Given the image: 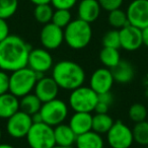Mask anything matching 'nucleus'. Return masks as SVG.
Listing matches in <instances>:
<instances>
[{
    "label": "nucleus",
    "instance_id": "5",
    "mask_svg": "<svg viewBox=\"0 0 148 148\" xmlns=\"http://www.w3.org/2000/svg\"><path fill=\"white\" fill-rule=\"evenodd\" d=\"M99 95L89 86H81L71 90L69 95V107L74 112L91 113L97 103Z\"/></svg>",
    "mask_w": 148,
    "mask_h": 148
},
{
    "label": "nucleus",
    "instance_id": "11",
    "mask_svg": "<svg viewBox=\"0 0 148 148\" xmlns=\"http://www.w3.org/2000/svg\"><path fill=\"white\" fill-rule=\"evenodd\" d=\"M27 67L38 74H45L53 68V57L45 48L32 49L27 59Z\"/></svg>",
    "mask_w": 148,
    "mask_h": 148
},
{
    "label": "nucleus",
    "instance_id": "35",
    "mask_svg": "<svg viewBox=\"0 0 148 148\" xmlns=\"http://www.w3.org/2000/svg\"><path fill=\"white\" fill-rule=\"evenodd\" d=\"M9 36V25L6 19L0 18V42L6 39Z\"/></svg>",
    "mask_w": 148,
    "mask_h": 148
},
{
    "label": "nucleus",
    "instance_id": "22",
    "mask_svg": "<svg viewBox=\"0 0 148 148\" xmlns=\"http://www.w3.org/2000/svg\"><path fill=\"white\" fill-rule=\"evenodd\" d=\"M43 103L35 93H29L19 99V110L33 116L39 113Z\"/></svg>",
    "mask_w": 148,
    "mask_h": 148
},
{
    "label": "nucleus",
    "instance_id": "31",
    "mask_svg": "<svg viewBox=\"0 0 148 148\" xmlns=\"http://www.w3.org/2000/svg\"><path fill=\"white\" fill-rule=\"evenodd\" d=\"M103 47L115 48L119 49L121 48V41H120V33L118 29H112L105 34L103 38Z\"/></svg>",
    "mask_w": 148,
    "mask_h": 148
},
{
    "label": "nucleus",
    "instance_id": "21",
    "mask_svg": "<svg viewBox=\"0 0 148 148\" xmlns=\"http://www.w3.org/2000/svg\"><path fill=\"white\" fill-rule=\"evenodd\" d=\"M75 146L76 148H103L105 142L101 134L91 130L77 136Z\"/></svg>",
    "mask_w": 148,
    "mask_h": 148
},
{
    "label": "nucleus",
    "instance_id": "26",
    "mask_svg": "<svg viewBox=\"0 0 148 148\" xmlns=\"http://www.w3.org/2000/svg\"><path fill=\"white\" fill-rule=\"evenodd\" d=\"M53 13V6H51L50 4L36 5L35 10H34V15H35L36 21L40 23H43V25L51 23Z\"/></svg>",
    "mask_w": 148,
    "mask_h": 148
},
{
    "label": "nucleus",
    "instance_id": "38",
    "mask_svg": "<svg viewBox=\"0 0 148 148\" xmlns=\"http://www.w3.org/2000/svg\"><path fill=\"white\" fill-rule=\"evenodd\" d=\"M0 148H15V147H13L12 145L7 143H0Z\"/></svg>",
    "mask_w": 148,
    "mask_h": 148
},
{
    "label": "nucleus",
    "instance_id": "40",
    "mask_svg": "<svg viewBox=\"0 0 148 148\" xmlns=\"http://www.w3.org/2000/svg\"><path fill=\"white\" fill-rule=\"evenodd\" d=\"M1 137H2V132H1V129H0V141H1Z\"/></svg>",
    "mask_w": 148,
    "mask_h": 148
},
{
    "label": "nucleus",
    "instance_id": "15",
    "mask_svg": "<svg viewBox=\"0 0 148 148\" xmlns=\"http://www.w3.org/2000/svg\"><path fill=\"white\" fill-rule=\"evenodd\" d=\"M59 88L60 87L58 86L53 77L43 76L38 79L34 91H35V95L41 99L42 103H46V101L57 99Z\"/></svg>",
    "mask_w": 148,
    "mask_h": 148
},
{
    "label": "nucleus",
    "instance_id": "33",
    "mask_svg": "<svg viewBox=\"0 0 148 148\" xmlns=\"http://www.w3.org/2000/svg\"><path fill=\"white\" fill-rule=\"evenodd\" d=\"M77 3V0H51V4L56 9H70Z\"/></svg>",
    "mask_w": 148,
    "mask_h": 148
},
{
    "label": "nucleus",
    "instance_id": "17",
    "mask_svg": "<svg viewBox=\"0 0 148 148\" xmlns=\"http://www.w3.org/2000/svg\"><path fill=\"white\" fill-rule=\"evenodd\" d=\"M73 132L77 136L92 130V116L90 113L75 112L69 120V124Z\"/></svg>",
    "mask_w": 148,
    "mask_h": 148
},
{
    "label": "nucleus",
    "instance_id": "3",
    "mask_svg": "<svg viewBox=\"0 0 148 148\" xmlns=\"http://www.w3.org/2000/svg\"><path fill=\"white\" fill-rule=\"evenodd\" d=\"M43 76L44 74H38L27 66L15 70L9 75V92L18 99L25 97L35 89L38 79Z\"/></svg>",
    "mask_w": 148,
    "mask_h": 148
},
{
    "label": "nucleus",
    "instance_id": "7",
    "mask_svg": "<svg viewBox=\"0 0 148 148\" xmlns=\"http://www.w3.org/2000/svg\"><path fill=\"white\" fill-rule=\"evenodd\" d=\"M42 121L52 127L64 123L68 116V106L60 99H54L50 101L43 103L40 110Z\"/></svg>",
    "mask_w": 148,
    "mask_h": 148
},
{
    "label": "nucleus",
    "instance_id": "39",
    "mask_svg": "<svg viewBox=\"0 0 148 148\" xmlns=\"http://www.w3.org/2000/svg\"><path fill=\"white\" fill-rule=\"evenodd\" d=\"M52 148H72V147H65V146H59V145H55Z\"/></svg>",
    "mask_w": 148,
    "mask_h": 148
},
{
    "label": "nucleus",
    "instance_id": "36",
    "mask_svg": "<svg viewBox=\"0 0 148 148\" xmlns=\"http://www.w3.org/2000/svg\"><path fill=\"white\" fill-rule=\"evenodd\" d=\"M141 32H142V43H143L144 46L148 47V27L141 29Z\"/></svg>",
    "mask_w": 148,
    "mask_h": 148
},
{
    "label": "nucleus",
    "instance_id": "18",
    "mask_svg": "<svg viewBox=\"0 0 148 148\" xmlns=\"http://www.w3.org/2000/svg\"><path fill=\"white\" fill-rule=\"evenodd\" d=\"M19 111V99L8 92L0 95V119H9Z\"/></svg>",
    "mask_w": 148,
    "mask_h": 148
},
{
    "label": "nucleus",
    "instance_id": "27",
    "mask_svg": "<svg viewBox=\"0 0 148 148\" xmlns=\"http://www.w3.org/2000/svg\"><path fill=\"white\" fill-rule=\"evenodd\" d=\"M109 23L115 29H121L122 27L129 25L128 21L127 13L123 11L121 8L115 9V10L110 11L109 13Z\"/></svg>",
    "mask_w": 148,
    "mask_h": 148
},
{
    "label": "nucleus",
    "instance_id": "20",
    "mask_svg": "<svg viewBox=\"0 0 148 148\" xmlns=\"http://www.w3.org/2000/svg\"><path fill=\"white\" fill-rule=\"evenodd\" d=\"M111 71L115 81L122 83V84L129 83L134 78V75H135L133 66L125 60H121L115 67L112 68Z\"/></svg>",
    "mask_w": 148,
    "mask_h": 148
},
{
    "label": "nucleus",
    "instance_id": "9",
    "mask_svg": "<svg viewBox=\"0 0 148 148\" xmlns=\"http://www.w3.org/2000/svg\"><path fill=\"white\" fill-rule=\"evenodd\" d=\"M33 124L34 122L32 116L19 110L9 119H7L6 132L12 138L21 139L27 137Z\"/></svg>",
    "mask_w": 148,
    "mask_h": 148
},
{
    "label": "nucleus",
    "instance_id": "1",
    "mask_svg": "<svg viewBox=\"0 0 148 148\" xmlns=\"http://www.w3.org/2000/svg\"><path fill=\"white\" fill-rule=\"evenodd\" d=\"M31 46L19 36L9 35L0 42V69L13 72L27 66Z\"/></svg>",
    "mask_w": 148,
    "mask_h": 148
},
{
    "label": "nucleus",
    "instance_id": "25",
    "mask_svg": "<svg viewBox=\"0 0 148 148\" xmlns=\"http://www.w3.org/2000/svg\"><path fill=\"white\" fill-rule=\"evenodd\" d=\"M132 132H133L134 142L143 146L148 145V122L146 120L136 123L132 129Z\"/></svg>",
    "mask_w": 148,
    "mask_h": 148
},
{
    "label": "nucleus",
    "instance_id": "30",
    "mask_svg": "<svg viewBox=\"0 0 148 148\" xmlns=\"http://www.w3.org/2000/svg\"><path fill=\"white\" fill-rule=\"evenodd\" d=\"M128 114L132 121L135 123H139V122L145 121L147 117V109L142 103H134L130 107Z\"/></svg>",
    "mask_w": 148,
    "mask_h": 148
},
{
    "label": "nucleus",
    "instance_id": "29",
    "mask_svg": "<svg viewBox=\"0 0 148 148\" xmlns=\"http://www.w3.org/2000/svg\"><path fill=\"white\" fill-rule=\"evenodd\" d=\"M71 13L68 9H56L53 13L52 21L54 25H58L61 29H65L71 23Z\"/></svg>",
    "mask_w": 148,
    "mask_h": 148
},
{
    "label": "nucleus",
    "instance_id": "4",
    "mask_svg": "<svg viewBox=\"0 0 148 148\" xmlns=\"http://www.w3.org/2000/svg\"><path fill=\"white\" fill-rule=\"evenodd\" d=\"M92 29L90 23L82 19H74L64 29V41L73 50H81L91 41Z\"/></svg>",
    "mask_w": 148,
    "mask_h": 148
},
{
    "label": "nucleus",
    "instance_id": "13",
    "mask_svg": "<svg viewBox=\"0 0 148 148\" xmlns=\"http://www.w3.org/2000/svg\"><path fill=\"white\" fill-rule=\"evenodd\" d=\"M115 82L111 69L99 68L92 73L89 80V87L92 88L97 95L110 92Z\"/></svg>",
    "mask_w": 148,
    "mask_h": 148
},
{
    "label": "nucleus",
    "instance_id": "24",
    "mask_svg": "<svg viewBox=\"0 0 148 148\" xmlns=\"http://www.w3.org/2000/svg\"><path fill=\"white\" fill-rule=\"evenodd\" d=\"M99 60L105 65V67L112 69L121 61L119 50L115 48L103 47L99 53Z\"/></svg>",
    "mask_w": 148,
    "mask_h": 148
},
{
    "label": "nucleus",
    "instance_id": "10",
    "mask_svg": "<svg viewBox=\"0 0 148 148\" xmlns=\"http://www.w3.org/2000/svg\"><path fill=\"white\" fill-rule=\"evenodd\" d=\"M129 25L140 29L148 27V0H133L126 10Z\"/></svg>",
    "mask_w": 148,
    "mask_h": 148
},
{
    "label": "nucleus",
    "instance_id": "12",
    "mask_svg": "<svg viewBox=\"0 0 148 148\" xmlns=\"http://www.w3.org/2000/svg\"><path fill=\"white\" fill-rule=\"evenodd\" d=\"M40 41L45 49L55 50L58 49L64 42L63 29L53 23L44 25L40 33Z\"/></svg>",
    "mask_w": 148,
    "mask_h": 148
},
{
    "label": "nucleus",
    "instance_id": "2",
    "mask_svg": "<svg viewBox=\"0 0 148 148\" xmlns=\"http://www.w3.org/2000/svg\"><path fill=\"white\" fill-rule=\"evenodd\" d=\"M52 77L60 88L71 91L83 85L85 72L79 64L70 60H62L53 66Z\"/></svg>",
    "mask_w": 148,
    "mask_h": 148
},
{
    "label": "nucleus",
    "instance_id": "14",
    "mask_svg": "<svg viewBox=\"0 0 148 148\" xmlns=\"http://www.w3.org/2000/svg\"><path fill=\"white\" fill-rule=\"evenodd\" d=\"M121 48L129 52L138 50L142 45V32L134 25H128L119 29Z\"/></svg>",
    "mask_w": 148,
    "mask_h": 148
},
{
    "label": "nucleus",
    "instance_id": "16",
    "mask_svg": "<svg viewBox=\"0 0 148 148\" xmlns=\"http://www.w3.org/2000/svg\"><path fill=\"white\" fill-rule=\"evenodd\" d=\"M101 5L97 0H81L78 4V18L91 23L99 18L101 14Z\"/></svg>",
    "mask_w": 148,
    "mask_h": 148
},
{
    "label": "nucleus",
    "instance_id": "32",
    "mask_svg": "<svg viewBox=\"0 0 148 148\" xmlns=\"http://www.w3.org/2000/svg\"><path fill=\"white\" fill-rule=\"evenodd\" d=\"M103 9L107 11H112L122 6L124 0H97Z\"/></svg>",
    "mask_w": 148,
    "mask_h": 148
},
{
    "label": "nucleus",
    "instance_id": "19",
    "mask_svg": "<svg viewBox=\"0 0 148 148\" xmlns=\"http://www.w3.org/2000/svg\"><path fill=\"white\" fill-rule=\"evenodd\" d=\"M54 136H55L56 145L72 147L75 144L77 135L73 132L69 125L62 123L54 127Z\"/></svg>",
    "mask_w": 148,
    "mask_h": 148
},
{
    "label": "nucleus",
    "instance_id": "34",
    "mask_svg": "<svg viewBox=\"0 0 148 148\" xmlns=\"http://www.w3.org/2000/svg\"><path fill=\"white\" fill-rule=\"evenodd\" d=\"M9 91V75L6 71L0 69V95Z\"/></svg>",
    "mask_w": 148,
    "mask_h": 148
},
{
    "label": "nucleus",
    "instance_id": "41",
    "mask_svg": "<svg viewBox=\"0 0 148 148\" xmlns=\"http://www.w3.org/2000/svg\"><path fill=\"white\" fill-rule=\"evenodd\" d=\"M146 148H148V145H146Z\"/></svg>",
    "mask_w": 148,
    "mask_h": 148
},
{
    "label": "nucleus",
    "instance_id": "37",
    "mask_svg": "<svg viewBox=\"0 0 148 148\" xmlns=\"http://www.w3.org/2000/svg\"><path fill=\"white\" fill-rule=\"evenodd\" d=\"M33 4L35 5H41V4H50L51 0H29Z\"/></svg>",
    "mask_w": 148,
    "mask_h": 148
},
{
    "label": "nucleus",
    "instance_id": "6",
    "mask_svg": "<svg viewBox=\"0 0 148 148\" xmlns=\"http://www.w3.org/2000/svg\"><path fill=\"white\" fill-rule=\"evenodd\" d=\"M25 138L31 148H52L56 145L54 127L44 122L34 123Z\"/></svg>",
    "mask_w": 148,
    "mask_h": 148
},
{
    "label": "nucleus",
    "instance_id": "23",
    "mask_svg": "<svg viewBox=\"0 0 148 148\" xmlns=\"http://www.w3.org/2000/svg\"><path fill=\"white\" fill-rule=\"evenodd\" d=\"M115 123L113 118L108 113L106 114H95L92 116V131L99 134H107Z\"/></svg>",
    "mask_w": 148,
    "mask_h": 148
},
{
    "label": "nucleus",
    "instance_id": "8",
    "mask_svg": "<svg viewBox=\"0 0 148 148\" xmlns=\"http://www.w3.org/2000/svg\"><path fill=\"white\" fill-rule=\"evenodd\" d=\"M107 140L112 148H130L134 142L133 132L122 121H116L107 133Z\"/></svg>",
    "mask_w": 148,
    "mask_h": 148
},
{
    "label": "nucleus",
    "instance_id": "28",
    "mask_svg": "<svg viewBox=\"0 0 148 148\" xmlns=\"http://www.w3.org/2000/svg\"><path fill=\"white\" fill-rule=\"evenodd\" d=\"M17 8L18 0H0V18H10L15 14Z\"/></svg>",
    "mask_w": 148,
    "mask_h": 148
}]
</instances>
